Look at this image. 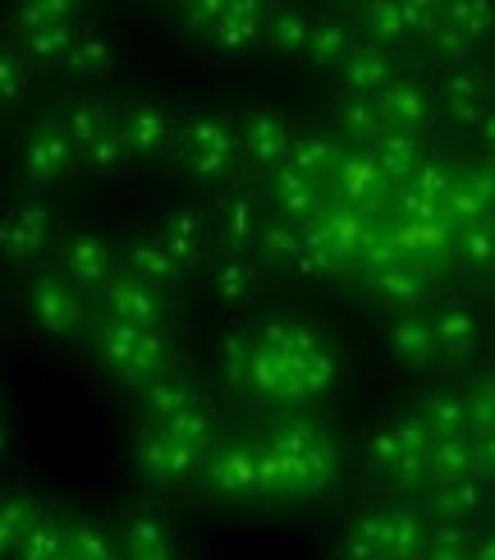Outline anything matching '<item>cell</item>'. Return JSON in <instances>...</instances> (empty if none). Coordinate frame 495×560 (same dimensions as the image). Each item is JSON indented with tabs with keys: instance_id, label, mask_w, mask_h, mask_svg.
Instances as JSON below:
<instances>
[{
	"instance_id": "obj_18",
	"label": "cell",
	"mask_w": 495,
	"mask_h": 560,
	"mask_svg": "<svg viewBox=\"0 0 495 560\" xmlns=\"http://www.w3.org/2000/svg\"><path fill=\"white\" fill-rule=\"evenodd\" d=\"M184 5H188V0H184Z\"/></svg>"
},
{
	"instance_id": "obj_3",
	"label": "cell",
	"mask_w": 495,
	"mask_h": 560,
	"mask_svg": "<svg viewBox=\"0 0 495 560\" xmlns=\"http://www.w3.org/2000/svg\"><path fill=\"white\" fill-rule=\"evenodd\" d=\"M23 166L37 179H60L69 171V138L60 129H37L23 148Z\"/></svg>"
},
{
	"instance_id": "obj_5",
	"label": "cell",
	"mask_w": 495,
	"mask_h": 560,
	"mask_svg": "<svg viewBox=\"0 0 495 560\" xmlns=\"http://www.w3.org/2000/svg\"><path fill=\"white\" fill-rule=\"evenodd\" d=\"M64 65L74 69V74H83V79H102V74H110V65H115V46L102 33H79L74 46H69Z\"/></svg>"
},
{
	"instance_id": "obj_12",
	"label": "cell",
	"mask_w": 495,
	"mask_h": 560,
	"mask_svg": "<svg viewBox=\"0 0 495 560\" xmlns=\"http://www.w3.org/2000/svg\"><path fill=\"white\" fill-rule=\"evenodd\" d=\"M23 88H28V65H23L19 51H5V46H0V106L19 102Z\"/></svg>"
},
{
	"instance_id": "obj_11",
	"label": "cell",
	"mask_w": 495,
	"mask_h": 560,
	"mask_svg": "<svg viewBox=\"0 0 495 560\" xmlns=\"http://www.w3.org/2000/svg\"><path fill=\"white\" fill-rule=\"evenodd\" d=\"M64 267L74 271L79 280H87V285H92V280H102V276H106V248H102L97 240H79L74 248H69Z\"/></svg>"
},
{
	"instance_id": "obj_16",
	"label": "cell",
	"mask_w": 495,
	"mask_h": 560,
	"mask_svg": "<svg viewBox=\"0 0 495 560\" xmlns=\"http://www.w3.org/2000/svg\"><path fill=\"white\" fill-rule=\"evenodd\" d=\"M229 5L234 0H188V23L193 28H211L221 14H229Z\"/></svg>"
},
{
	"instance_id": "obj_15",
	"label": "cell",
	"mask_w": 495,
	"mask_h": 560,
	"mask_svg": "<svg viewBox=\"0 0 495 560\" xmlns=\"http://www.w3.org/2000/svg\"><path fill=\"white\" fill-rule=\"evenodd\" d=\"M303 37H308V19H303L298 10H285V14L275 19V42L285 46V51H298Z\"/></svg>"
},
{
	"instance_id": "obj_13",
	"label": "cell",
	"mask_w": 495,
	"mask_h": 560,
	"mask_svg": "<svg viewBox=\"0 0 495 560\" xmlns=\"http://www.w3.org/2000/svg\"><path fill=\"white\" fill-rule=\"evenodd\" d=\"M102 129H106V110L97 102H79L74 110H69V133L83 138V143H97Z\"/></svg>"
},
{
	"instance_id": "obj_6",
	"label": "cell",
	"mask_w": 495,
	"mask_h": 560,
	"mask_svg": "<svg viewBox=\"0 0 495 560\" xmlns=\"http://www.w3.org/2000/svg\"><path fill=\"white\" fill-rule=\"evenodd\" d=\"M37 317L51 326V331H69L79 322V294L64 290L60 280H42L37 285Z\"/></svg>"
},
{
	"instance_id": "obj_1",
	"label": "cell",
	"mask_w": 495,
	"mask_h": 560,
	"mask_svg": "<svg viewBox=\"0 0 495 560\" xmlns=\"http://www.w3.org/2000/svg\"><path fill=\"white\" fill-rule=\"evenodd\" d=\"M262 23H267V0H234L229 14H221L207 28V42L216 46L221 56H239V51H248V46L257 42Z\"/></svg>"
},
{
	"instance_id": "obj_9",
	"label": "cell",
	"mask_w": 495,
	"mask_h": 560,
	"mask_svg": "<svg viewBox=\"0 0 495 560\" xmlns=\"http://www.w3.org/2000/svg\"><path fill=\"white\" fill-rule=\"evenodd\" d=\"M74 37H79L74 23H60V28H42V33H33V37H23V51H28L33 60H42V65H56V60L69 56Z\"/></svg>"
},
{
	"instance_id": "obj_7",
	"label": "cell",
	"mask_w": 495,
	"mask_h": 560,
	"mask_svg": "<svg viewBox=\"0 0 495 560\" xmlns=\"http://www.w3.org/2000/svg\"><path fill=\"white\" fill-rule=\"evenodd\" d=\"M46 230H51V221H46L42 207H23V212H14L5 225H0V244H5L10 253H33Z\"/></svg>"
},
{
	"instance_id": "obj_10",
	"label": "cell",
	"mask_w": 495,
	"mask_h": 560,
	"mask_svg": "<svg viewBox=\"0 0 495 560\" xmlns=\"http://www.w3.org/2000/svg\"><path fill=\"white\" fill-rule=\"evenodd\" d=\"M165 133H170V120H165L161 110H133V120H129V129H125V138L138 148V152H156L161 143H165Z\"/></svg>"
},
{
	"instance_id": "obj_14",
	"label": "cell",
	"mask_w": 495,
	"mask_h": 560,
	"mask_svg": "<svg viewBox=\"0 0 495 560\" xmlns=\"http://www.w3.org/2000/svg\"><path fill=\"white\" fill-rule=\"evenodd\" d=\"M248 148L262 161H271V156H280V148H285V133H280V125H271V120H257L248 129Z\"/></svg>"
},
{
	"instance_id": "obj_2",
	"label": "cell",
	"mask_w": 495,
	"mask_h": 560,
	"mask_svg": "<svg viewBox=\"0 0 495 560\" xmlns=\"http://www.w3.org/2000/svg\"><path fill=\"white\" fill-rule=\"evenodd\" d=\"M83 14V0H19L14 5V33L33 37L42 28H60V23H74Z\"/></svg>"
},
{
	"instance_id": "obj_8",
	"label": "cell",
	"mask_w": 495,
	"mask_h": 560,
	"mask_svg": "<svg viewBox=\"0 0 495 560\" xmlns=\"http://www.w3.org/2000/svg\"><path fill=\"white\" fill-rule=\"evenodd\" d=\"M110 313H115V322H125V326H152L156 322V299L148 294V290H133V285H125V290H115L110 294Z\"/></svg>"
},
{
	"instance_id": "obj_17",
	"label": "cell",
	"mask_w": 495,
	"mask_h": 560,
	"mask_svg": "<svg viewBox=\"0 0 495 560\" xmlns=\"http://www.w3.org/2000/svg\"><path fill=\"white\" fill-rule=\"evenodd\" d=\"M244 285H248V271H244V267H221V271H216V290H221V299H239Z\"/></svg>"
},
{
	"instance_id": "obj_4",
	"label": "cell",
	"mask_w": 495,
	"mask_h": 560,
	"mask_svg": "<svg viewBox=\"0 0 495 560\" xmlns=\"http://www.w3.org/2000/svg\"><path fill=\"white\" fill-rule=\"evenodd\" d=\"M225 161H229V129H225V120H202L193 129L188 166L202 171V175H216V171H225Z\"/></svg>"
}]
</instances>
